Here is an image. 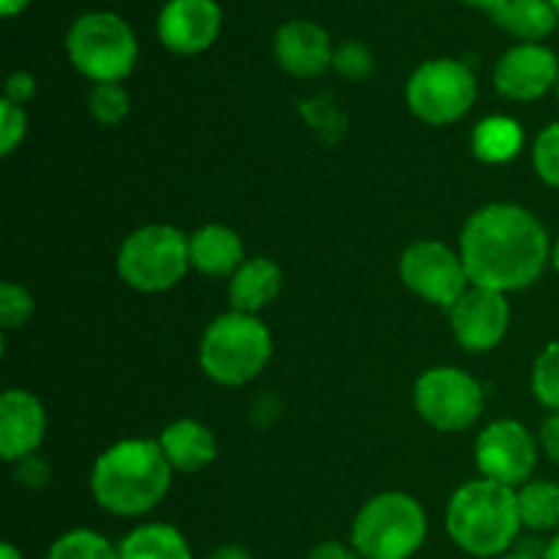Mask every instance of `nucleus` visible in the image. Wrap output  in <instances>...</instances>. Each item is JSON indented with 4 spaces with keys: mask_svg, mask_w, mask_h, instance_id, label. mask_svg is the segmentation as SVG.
Masks as SVG:
<instances>
[{
    "mask_svg": "<svg viewBox=\"0 0 559 559\" xmlns=\"http://www.w3.org/2000/svg\"><path fill=\"white\" fill-rule=\"evenodd\" d=\"M173 467L158 440H120L93 464V500L112 516H145L167 497Z\"/></svg>",
    "mask_w": 559,
    "mask_h": 559,
    "instance_id": "f03ea898",
    "label": "nucleus"
},
{
    "mask_svg": "<svg viewBox=\"0 0 559 559\" xmlns=\"http://www.w3.org/2000/svg\"><path fill=\"white\" fill-rule=\"evenodd\" d=\"M555 93H557V98H559V76H557V85H555Z\"/></svg>",
    "mask_w": 559,
    "mask_h": 559,
    "instance_id": "37998d69",
    "label": "nucleus"
},
{
    "mask_svg": "<svg viewBox=\"0 0 559 559\" xmlns=\"http://www.w3.org/2000/svg\"><path fill=\"white\" fill-rule=\"evenodd\" d=\"M497 559H544V557L533 555V551H511V555H502V557H497Z\"/></svg>",
    "mask_w": 559,
    "mask_h": 559,
    "instance_id": "ea45409f",
    "label": "nucleus"
},
{
    "mask_svg": "<svg viewBox=\"0 0 559 559\" xmlns=\"http://www.w3.org/2000/svg\"><path fill=\"white\" fill-rule=\"evenodd\" d=\"M333 69L344 76V80H366L374 69V58H371L369 47L360 41H344L342 47L333 52Z\"/></svg>",
    "mask_w": 559,
    "mask_h": 559,
    "instance_id": "c85d7f7f",
    "label": "nucleus"
},
{
    "mask_svg": "<svg viewBox=\"0 0 559 559\" xmlns=\"http://www.w3.org/2000/svg\"><path fill=\"white\" fill-rule=\"evenodd\" d=\"M284 287V273L278 262L267 257H251L229 278V304L233 311L254 314L271 306Z\"/></svg>",
    "mask_w": 559,
    "mask_h": 559,
    "instance_id": "6ab92c4d",
    "label": "nucleus"
},
{
    "mask_svg": "<svg viewBox=\"0 0 559 559\" xmlns=\"http://www.w3.org/2000/svg\"><path fill=\"white\" fill-rule=\"evenodd\" d=\"M413 402L420 418L437 431H464L484 415V388L473 374L437 366L415 380Z\"/></svg>",
    "mask_w": 559,
    "mask_h": 559,
    "instance_id": "1a4fd4ad",
    "label": "nucleus"
},
{
    "mask_svg": "<svg viewBox=\"0 0 559 559\" xmlns=\"http://www.w3.org/2000/svg\"><path fill=\"white\" fill-rule=\"evenodd\" d=\"M271 355V331L254 314L227 311L202 333L200 366L216 385H246L265 369Z\"/></svg>",
    "mask_w": 559,
    "mask_h": 559,
    "instance_id": "20e7f679",
    "label": "nucleus"
},
{
    "mask_svg": "<svg viewBox=\"0 0 559 559\" xmlns=\"http://www.w3.org/2000/svg\"><path fill=\"white\" fill-rule=\"evenodd\" d=\"M16 480H20L22 486H31V489H41V486H47L49 484L47 462H41L36 453L22 459V462H16Z\"/></svg>",
    "mask_w": 559,
    "mask_h": 559,
    "instance_id": "7c9ffc66",
    "label": "nucleus"
},
{
    "mask_svg": "<svg viewBox=\"0 0 559 559\" xmlns=\"http://www.w3.org/2000/svg\"><path fill=\"white\" fill-rule=\"evenodd\" d=\"M87 109H91V115L102 126L123 123L126 115H129L131 109L129 91H126L120 82H102V85H93L91 96H87Z\"/></svg>",
    "mask_w": 559,
    "mask_h": 559,
    "instance_id": "393cba45",
    "label": "nucleus"
},
{
    "mask_svg": "<svg viewBox=\"0 0 559 559\" xmlns=\"http://www.w3.org/2000/svg\"><path fill=\"white\" fill-rule=\"evenodd\" d=\"M551 265H555V271L559 273V240L551 246Z\"/></svg>",
    "mask_w": 559,
    "mask_h": 559,
    "instance_id": "a19ab883",
    "label": "nucleus"
},
{
    "mask_svg": "<svg viewBox=\"0 0 559 559\" xmlns=\"http://www.w3.org/2000/svg\"><path fill=\"white\" fill-rule=\"evenodd\" d=\"M120 559H191L186 535L173 524L151 522L131 530L118 546Z\"/></svg>",
    "mask_w": 559,
    "mask_h": 559,
    "instance_id": "412c9836",
    "label": "nucleus"
},
{
    "mask_svg": "<svg viewBox=\"0 0 559 559\" xmlns=\"http://www.w3.org/2000/svg\"><path fill=\"white\" fill-rule=\"evenodd\" d=\"M47 437V409L31 391L11 388L0 396V456L16 464L33 456Z\"/></svg>",
    "mask_w": 559,
    "mask_h": 559,
    "instance_id": "2eb2a0df",
    "label": "nucleus"
},
{
    "mask_svg": "<svg viewBox=\"0 0 559 559\" xmlns=\"http://www.w3.org/2000/svg\"><path fill=\"white\" fill-rule=\"evenodd\" d=\"M33 96H36V80H33L31 71H14V74L5 80V96L3 98H9V102L25 107Z\"/></svg>",
    "mask_w": 559,
    "mask_h": 559,
    "instance_id": "2f4dec72",
    "label": "nucleus"
},
{
    "mask_svg": "<svg viewBox=\"0 0 559 559\" xmlns=\"http://www.w3.org/2000/svg\"><path fill=\"white\" fill-rule=\"evenodd\" d=\"M445 530L469 557H502L522 533L516 489L489 478L469 480L453 491L445 511Z\"/></svg>",
    "mask_w": 559,
    "mask_h": 559,
    "instance_id": "7ed1b4c3",
    "label": "nucleus"
},
{
    "mask_svg": "<svg viewBox=\"0 0 559 559\" xmlns=\"http://www.w3.org/2000/svg\"><path fill=\"white\" fill-rule=\"evenodd\" d=\"M158 445H162L164 456H167L169 467L178 469V473H197V469H205L207 464H213L218 453L216 435L207 429L200 420H175L158 437Z\"/></svg>",
    "mask_w": 559,
    "mask_h": 559,
    "instance_id": "a211bd4d",
    "label": "nucleus"
},
{
    "mask_svg": "<svg viewBox=\"0 0 559 559\" xmlns=\"http://www.w3.org/2000/svg\"><path fill=\"white\" fill-rule=\"evenodd\" d=\"M27 134V115L25 107L3 98L0 102V153L11 156Z\"/></svg>",
    "mask_w": 559,
    "mask_h": 559,
    "instance_id": "c756f323",
    "label": "nucleus"
},
{
    "mask_svg": "<svg viewBox=\"0 0 559 559\" xmlns=\"http://www.w3.org/2000/svg\"><path fill=\"white\" fill-rule=\"evenodd\" d=\"M459 254L473 287L508 295L527 289L551 262L549 233L533 211L513 202H491L467 218Z\"/></svg>",
    "mask_w": 559,
    "mask_h": 559,
    "instance_id": "f257e3e1",
    "label": "nucleus"
},
{
    "mask_svg": "<svg viewBox=\"0 0 559 559\" xmlns=\"http://www.w3.org/2000/svg\"><path fill=\"white\" fill-rule=\"evenodd\" d=\"M222 33L216 0H167L158 14V38L175 55H200Z\"/></svg>",
    "mask_w": 559,
    "mask_h": 559,
    "instance_id": "4468645a",
    "label": "nucleus"
},
{
    "mask_svg": "<svg viewBox=\"0 0 559 559\" xmlns=\"http://www.w3.org/2000/svg\"><path fill=\"white\" fill-rule=\"evenodd\" d=\"M540 557H544V559H559V533L549 540V544H546L544 555H540Z\"/></svg>",
    "mask_w": 559,
    "mask_h": 559,
    "instance_id": "58836bf2",
    "label": "nucleus"
},
{
    "mask_svg": "<svg viewBox=\"0 0 559 559\" xmlns=\"http://www.w3.org/2000/svg\"><path fill=\"white\" fill-rule=\"evenodd\" d=\"M189 257L194 271L213 278H233L235 271L246 262L243 240L224 224H205L194 235H189Z\"/></svg>",
    "mask_w": 559,
    "mask_h": 559,
    "instance_id": "f3484780",
    "label": "nucleus"
},
{
    "mask_svg": "<svg viewBox=\"0 0 559 559\" xmlns=\"http://www.w3.org/2000/svg\"><path fill=\"white\" fill-rule=\"evenodd\" d=\"M47 559H120V551L96 530H69L49 546Z\"/></svg>",
    "mask_w": 559,
    "mask_h": 559,
    "instance_id": "b1692460",
    "label": "nucleus"
},
{
    "mask_svg": "<svg viewBox=\"0 0 559 559\" xmlns=\"http://www.w3.org/2000/svg\"><path fill=\"white\" fill-rule=\"evenodd\" d=\"M306 559H360V555L353 546L342 544V540H322V544H317L314 549L309 551Z\"/></svg>",
    "mask_w": 559,
    "mask_h": 559,
    "instance_id": "72a5a7b5",
    "label": "nucleus"
},
{
    "mask_svg": "<svg viewBox=\"0 0 559 559\" xmlns=\"http://www.w3.org/2000/svg\"><path fill=\"white\" fill-rule=\"evenodd\" d=\"M533 393L546 409L559 413V338L546 344L533 366Z\"/></svg>",
    "mask_w": 559,
    "mask_h": 559,
    "instance_id": "a878e982",
    "label": "nucleus"
},
{
    "mask_svg": "<svg viewBox=\"0 0 559 559\" xmlns=\"http://www.w3.org/2000/svg\"><path fill=\"white\" fill-rule=\"evenodd\" d=\"M426 511L407 491H382L364 502L353 522V549L360 559H409L424 546Z\"/></svg>",
    "mask_w": 559,
    "mask_h": 559,
    "instance_id": "39448f33",
    "label": "nucleus"
},
{
    "mask_svg": "<svg viewBox=\"0 0 559 559\" xmlns=\"http://www.w3.org/2000/svg\"><path fill=\"white\" fill-rule=\"evenodd\" d=\"M559 60L544 44H516L495 66V87L511 102H538L555 91Z\"/></svg>",
    "mask_w": 559,
    "mask_h": 559,
    "instance_id": "ddd939ff",
    "label": "nucleus"
},
{
    "mask_svg": "<svg viewBox=\"0 0 559 559\" xmlns=\"http://www.w3.org/2000/svg\"><path fill=\"white\" fill-rule=\"evenodd\" d=\"M489 16L497 27L522 38V44H540L557 31L559 22V14L549 0H508Z\"/></svg>",
    "mask_w": 559,
    "mask_h": 559,
    "instance_id": "aec40b11",
    "label": "nucleus"
},
{
    "mask_svg": "<svg viewBox=\"0 0 559 559\" xmlns=\"http://www.w3.org/2000/svg\"><path fill=\"white\" fill-rule=\"evenodd\" d=\"M524 131L519 120L506 115H491L484 118L473 131V153L475 158L486 164H508L522 153Z\"/></svg>",
    "mask_w": 559,
    "mask_h": 559,
    "instance_id": "4be33fe9",
    "label": "nucleus"
},
{
    "mask_svg": "<svg viewBox=\"0 0 559 559\" xmlns=\"http://www.w3.org/2000/svg\"><path fill=\"white\" fill-rule=\"evenodd\" d=\"M448 314H451L453 338L467 353H491L495 347H500L508 325H511L508 298L497 289L486 287H469L448 309Z\"/></svg>",
    "mask_w": 559,
    "mask_h": 559,
    "instance_id": "f8f14e48",
    "label": "nucleus"
},
{
    "mask_svg": "<svg viewBox=\"0 0 559 559\" xmlns=\"http://www.w3.org/2000/svg\"><path fill=\"white\" fill-rule=\"evenodd\" d=\"M33 295L27 293L22 284L16 282H3L0 284V325L3 331H20L27 325V320L33 317Z\"/></svg>",
    "mask_w": 559,
    "mask_h": 559,
    "instance_id": "bb28decb",
    "label": "nucleus"
},
{
    "mask_svg": "<svg viewBox=\"0 0 559 559\" xmlns=\"http://www.w3.org/2000/svg\"><path fill=\"white\" fill-rule=\"evenodd\" d=\"M0 559H22V551L16 549L14 544H9V540H5V544L0 546Z\"/></svg>",
    "mask_w": 559,
    "mask_h": 559,
    "instance_id": "4c0bfd02",
    "label": "nucleus"
},
{
    "mask_svg": "<svg viewBox=\"0 0 559 559\" xmlns=\"http://www.w3.org/2000/svg\"><path fill=\"white\" fill-rule=\"evenodd\" d=\"M31 0H0V14L3 16H16L27 9Z\"/></svg>",
    "mask_w": 559,
    "mask_h": 559,
    "instance_id": "c9c22d12",
    "label": "nucleus"
},
{
    "mask_svg": "<svg viewBox=\"0 0 559 559\" xmlns=\"http://www.w3.org/2000/svg\"><path fill=\"white\" fill-rule=\"evenodd\" d=\"M516 500L522 527L533 533L559 527V484L555 480H527L516 489Z\"/></svg>",
    "mask_w": 559,
    "mask_h": 559,
    "instance_id": "5701e85b",
    "label": "nucleus"
},
{
    "mask_svg": "<svg viewBox=\"0 0 559 559\" xmlns=\"http://www.w3.org/2000/svg\"><path fill=\"white\" fill-rule=\"evenodd\" d=\"M549 3L555 5V11H557V14H559V0H549Z\"/></svg>",
    "mask_w": 559,
    "mask_h": 559,
    "instance_id": "79ce46f5",
    "label": "nucleus"
},
{
    "mask_svg": "<svg viewBox=\"0 0 559 559\" xmlns=\"http://www.w3.org/2000/svg\"><path fill=\"white\" fill-rule=\"evenodd\" d=\"M273 52L287 74L309 80V76H320L331 69L336 49H333L325 27L309 20H293L276 31Z\"/></svg>",
    "mask_w": 559,
    "mask_h": 559,
    "instance_id": "dca6fc26",
    "label": "nucleus"
},
{
    "mask_svg": "<svg viewBox=\"0 0 559 559\" xmlns=\"http://www.w3.org/2000/svg\"><path fill=\"white\" fill-rule=\"evenodd\" d=\"M533 167L551 189H559V120L546 126L533 145Z\"/></svg>",
    "mask_w": 559,
    "mask_h": 559,
    "instance_id": "cd10ccee",
    "label": "nucleus"
},
{
    "mask_svg": "<svg viewBox=\"0 0 559 559\" xmlns=\"http://www.w3.org/2000/svg\"><path fill=\"white\" fill-rule=\"evenodd\" d=\"M207 559H254L249 555V551L243 549V546H235V544H227V546H218L216 551H213Z\"/></svg>",
    "mask_w": 559,
    "mask_h": 559,
    "instance_id": "f704fd0d",
    "label": "nucleus"
},
{
    "mask_svg": "<svg viewBox=\"0 0 559 559\" xmlns=\"http://www.w3.org/2000/svg\"><path fill=\"white\" fill-rule=\"evenodd\" d=\"M399 273L409 293L442 309H451L473 287L462 254H456L442 240L409 243L399 260Z\"/></svg>",
    "mask_w": 559,
    "mask_h": 559,
    "instance_id": "9d476101",
    "label": "nucleus"
},
{
    "mask_svg": "<svg viewBox=\"0 0 559 559\" xmlns=\"http://www.w3.org/2000/svg\"><path fill=\"white\" fill-rule=\"evenodd\" d=\"M462 3H467V5H473V9H484V11H497L500 9V5H506L508 0H462Z\"/></svg>",
    "mask_w": 559,
    "mask_h": 559,
    "instance_id": "e433bc0d",
    "label": "nucleus"
},
{
    "mask_svg": "<svg viewBox=\"0 0 559 559\" xmlns=\"http://www.w3.org/2000/svg\"><path fill=\"white\" fill-rule=\"evenodd\" d=\"M538 445L544 448V453L549 456V462L559 464V413H551L549 418L540 424Z\"/></svg>",
    "mask_w": 559,
    "mask_h": 559,
    "instance_id": "473e14b6",
    "label": "nucleus"
},
{
    "mask_svg": "<svg viewBox=\"0 0 559 559\" xmlns=\"http://www.w3.org/2000/svg\"><path fill=\"white\" fill-rule=\"evenodd\" d=\"M409 112L429 126H451L473 109L478 98V82L473 69L462 60L435 58L420 63L409 74L407 91Z\"/></svg>",
    "mask_w": 559,
    "mask_h": 559,
    "instance_id": "6e6552de",
    "label": "nucleus"
},
{
    "mask_svg": "<svg viewBox=\"0 0 559 559\" xmlns=\"http://www.w3.org/2000/svg\"><path fill=\"white\" fill-rule=\"evenodd\" d=\"M538 440L519 420H495L475 440L480 475L508 489H522L538 464Z\"/></svg>",
    "mask_w": 559,
    "mask_h": 559,
    "instance_id": "9b49d317",
    "label": "nucleus"
},
{
    "mask_svg": "<svg viewBox=\"0 0 559 559\" xmlns=\"http://www.w3.org/2000/svg\"><path fill=\"white\" fill-rule=\"evenodd\" d=\"M189 267V235L169 224H147L120 243L118 273L140 293H167Z\"/></svg>",
    "mask_w": 559,
    "mask_h": 559,
    "instance_id": "0eeeda50",
    "label": "nucleus"
},
{
    "mask_svg": "<svg viewBox=\"0 0 559 559\" xmlns=\"http://www.w3.org/2000/svg\"><path fill=\"white\" fill-rule=\"evenodd\" d=\"M66 52L82 76L102 82H123L136 66V36L129 22L112 11L82 14L66 33Z\"/></svg>",
    "mask_w": 559,
    "mask_h": 559,
    "instance_id": "423d86ee",
    "label": "nucleus"
}]
</instances>
